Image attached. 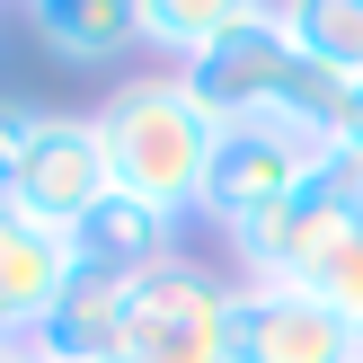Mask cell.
I'll use <instances>...</instances> for the list:
<instances>
[{
  "instance_id": "e0dca14e",
  "label": "cell",
  "mask_w": 363,
  "mask_h": 363,
  "mask_svg": "<svg viewBox=\"0 0 363 363\" xmlns=\"http://www.w3.org/2000/svg\"><path fill=\"white\" fill-rule=\"evenodd\" d=\"M27 363H35V354H27Z\"/></svg>"
},
{
  "instance_id": "277c9868",
  "label": "cell",
  "mask_w": 363,
  "mask_h": 363,
  "mask_svg": "<svg viewBox=\"0 0 363 363\" xmlns=\"http://www.w3.org/2000/svg\"><path fill=\"white\" fill-rule=\"evenodd\" d=\"M319 169H328V142H311L284 116H240V124H222V151H213V177H204V213L230 230L248 213L301 195Z\"/></svg>"
},
{
  "instance_id": "8992f818",
  "label": "cell",
  "mask_w": 363,
  "mask_h": 363,
  "mask_svg": "<svg viewBox=\"0 0 363 363\" xmlns=\"http://www.w3.org/2000/svg\"><path fill=\"white\" fill-rule=\"evenodd\" d=\"M293 62H301V53H293V35H284V9H248V0H240V9H230V27L213 35V45L195 53L177 80H186L222 124H240V116H275Z\"/></svg>"
},
{
  "instance_id": "ba28073f",
  "label": "cell",
  "mask_w": 363,
  "mask_h": 363,
  "mask_svg": "<svg viewBox=\"0 0 363 363\" xmlns=\"http://www.w3.org/2000/svg\"><path fill=\"white\" fill-rule=\"evenodd\" d=\"M71 284H80L71 230H45L18 204H0V354H27V337L53 319V301Z\"/></svg>"
},
{
  "instance_id": "2e32d148",
  "label": "cell",
  "mask_w": 363,
  "mask_h": 363,
  "mask_svg": "<svg viewBox=\"0 0 363 363\" xmlns=\"http://www.w3.org/2000/svg\"><path fill=\"white\" fill-rule=\"evenodd\" d=\"M337 151L363 160V80H354V106H346V133H337Z\"/></svg>"
},
{
  "instance_id": "7a4b0ae2",
  "label": "cell",
  "mask_w": 363,
  "mask_h": 363,
  "mask_svg": "<svg viewBox=\"0 0 363 363\" xmlns=\"http://www.w3.org/2000/svg\"><path fill=\"white\" fill-rule=\"evenodd\" d=\"M346 222H363V160L328 151V169H319L301 195H284V204L230 222V248H240L248 284H301L319 257H328V240Z\"/></svg>"
},
{
  "instance_id": "3957f363",
  "label": "cell",
  "mask_w": 363,
  "mask_h": 363,
  "mask_svg": "<svg viewBox=\"0 0 363 363\" xmlns=\"http://www.w3.org/2000/svg\"><path fill=\"white\" fill-rule=\"evenodd\" d=\"M222 319H230V284L195 257H169L151 275H133V311H124L116 363H230Z\"/></svg>"
},
{
  "instance_id": "5bb4252c",
  "label": "cell",
  "mask_w": 363,
  "mask_h": 363,
  "mask_svg": "<svg viewBox=\"0 0 363 363\" xmlns=\"http://www.w3.org/2000/svg\"><path fill=\"white\" fill-rule=\"evenodd\" d=\"M301 293H311V301H328V311L363 337V222H346V230L328 240V257L301 275Z\"/></svg>"
},
{
  "instance_id": "8fae6325",
  "label": "cell",
  "mask_w": 363,
  "mask_h": 363,
  "mask_svg": "<svg viewBox=\"0 0 363 363\" xmlns=\"http://www.w3.org/2000/svg\"><path fill=\"white\" fill-rule=\"evenodd\" d=\"M27 18L62 62H116L142 45V0H35Z\"/></svg>"
},
{
  "instance_id": "7c38bea8",
  "label": "cell",
  "mask_w": 363,
  "mask_h": 363,
  "mask_svg": "<svg viewBox=\"0 0 363 363\" xmlns=\"http://www.w3.org/2000/svg\"><path fill=\"white\" fill-rule=\"evenodd\" d=\"M284 35H293L301 62L337 71V80H363V0H293Z\"/></svg>"
},
{
  "instance_id": "5b68a950",
  "label": "cell",
  "mask_w": 363,
  "mask_h": 363,
  "mask_svg": "<svg viewBox=\"0 0 363 363\" xmlns=\"http://www.w3.org/2000/svg\"><path fill=\"white\" fill-rule=\"evenodd\" d=\"M230 363H363V337L301 284H230Z\"/></svg>"
},
{
  "instance_id": "52a82bcc",
  "label": "cell",
  "mask_w": 363,
  "mask_h": 363,
  "mask_svg": "<svg viewBox=\"0 0 363 363\" xmlns=\"http://www.w3.org/2000/svg\"><path fill=\"white\" fill-rule=\"evenodd\" d=\"M106 195H116V177H106L98 116H45V133H35L27 160H18V177H9L0 204H18L27 222H45V230H71V222H89Z\"/></svg>"
},
{
  "instance_id": "9c48e42d",
  "label": "cell",
  "mask_w": 363,
  "mask_h": 363,
  "mask_svg": "<svg viewBox=\"0 0 363 363\" xmlns=\"http://www.w3.org/2000/svg\"><path fill=\"white\" fill-rule=\"evenodd\" d=\"M169 257H177V222L151 213V204H133V195H106L89 222H71V266H80V275L133 284V275H151V266H169Z\"/></svg>"
},
{
  "instance_id": "6da1fadb",
  "label": "cell",
  "mask_w": 363,
  "mask_h": 363,
  "mask_svg": "<svg viewBox=\"0 0 363 363\" xmlns=\"http://www.w3.org/2000/svg\"><path fill=\"white\" fill-rule=\"evenodd\" d=\"M98 142H106L116 195L169 213V222H195V213H204V177H213V151H222V116H213L177 71L124 80L116 98L98 106Z\"/></svg>"
},
{
  "instance_id": "30bf717a",
  "label": "cell",
  "mask_w": 363,
  "mask_h": 363,
  "mask_svg": "<svg viewBox=\"0 0 363 363\" xmlns=\"http://www.w3.org/2000/svg\"><path fill=\"white\" fill-rule=\"evenodd\" d=\"M124 311H133V284L80 275L62 301H53V319L27 337V354H35V363H116V346H124Z\"/></svg>"
},
{
  "instance_id": "4fadbf2b",
  "label": "cell",
  "mask_w": 363,
  "mask_h": 363,
  "mask_svg": "<svg viewBox=\"0 0 363 363\" xmlns=\"http://www.w3.org/2000/svg\"><path fill=\"white\" fill-rule=\"evenodd\" d=\"M230 9H240V0H142V45L169 53V71H186L195 53L230 27Z\"/></svg>"
},
{
  "instance_id": "9a60e30c",
  "label": "cell",
  "mask_w": 363,
  "mask_h": 363,
  "mask_svg": "<svg viewBox=\"0 0 363 363\" xmlns=\"http://www.w3.org/2000/svg\"><path fill=\"white\" fill-rule=\"evenodd\" d=\"M45 116H53V106H35V98H0V195H9L18 160L35 151V133H45Z\"/></svg>"
}]
</instances>
